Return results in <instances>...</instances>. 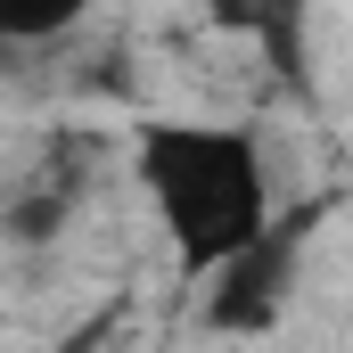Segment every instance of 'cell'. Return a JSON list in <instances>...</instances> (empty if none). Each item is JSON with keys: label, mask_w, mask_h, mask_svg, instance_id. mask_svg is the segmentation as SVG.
<instances>
[{"label": "cell", "mask_w": 353, "mask_h": 353, "mask_svg": "<svg viewBox=\"0 0 353 353\" xmlns=\"http://www.w3.org/2000/svg\"><path fill=\"white\" fill-rule=\"evenodd\" d=\"M296 222H271L247 255L222 263V296H214V329H263L288 296V271H296Z\"/></svg>", "instance_id": "2"}, {"label": "cell", "mask_w": 353, "mask_h": 353, "mask_svg": "<svg viewBox=\"0 0 353 353\" xmlns=\"http://www.w3.org/2000/svg\"><path fill=\"white\" fill-rule=\"evenodd\" d=\"M83 8L90 0H0V33H8V41H50V33H66Z\"/></svg>", "instance_id": "3"}, {"label": "cell", "mask_w": 353, "mask_h": 353, "mask_svg": "<svg viewBox=\"0 0 353 353\" xmlns=\"http://www.w3.org/2000/svg\"><path fill=\"white\" fill-rule=\"evenodd\" d=\"M132 165L148 181V205H157L165 239L181 247V263L222 271L230 255H247L271 230L263 157H255L247 132H222V123H148Z\"/></svg>", "instance_id": "1"}]
</instances>
